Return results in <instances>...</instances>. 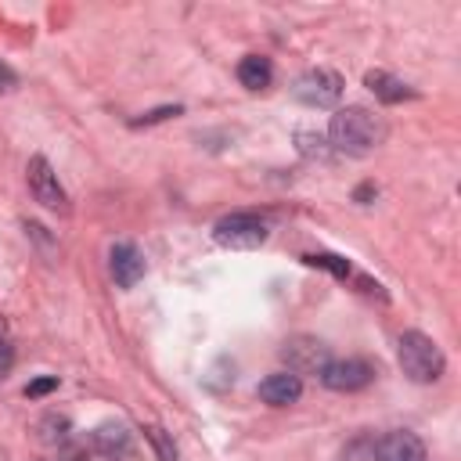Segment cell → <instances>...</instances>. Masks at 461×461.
Instances as JSON below:
<instances>
[{"label":"cell","mask_w":461,"mask_h":461,"mask_svg":"<svg viewBox=\"0 0 461 461\" xmlns=\"http://www.w3.org/2000/svg\"><path fill=\"white\" fill-rule=\"evenodd\" d=\"M50 389H58V378H54V375H47V378H36V382H29V385H25V396H32V400H36V396H47Z\"/></svg>","instance_id":"obj_17"},{"label":"cell","mask_w":461,"mask_h":461,"mask_svg":"<svg viewBox=\"0 0 461 461\" xmlns=\"http://www.w3.org/2000/svg\"><path fill=\"white\" fill-rule=\"evenodd\" d=\"M144 436H148V443L155 447L158 461H176V447H173V439H169V432H166L162 425H144Z\"/></svg>","instance_id":"obj_14"},{"label":"cell","mask_w":461,"mask_h":461,"mask_svg":"<svg viewBox=\"0 0 461 461\" xmlns=\"http://www.w3.org/2000/svg\"><path fill=\"white\" fill-rule=\"evenodd\" d=\"M94 447H97L104 457H126L130 447H133V439H130V432H126L122 421H104V425H97V432H94Z\"/></svg>","instance_id":"obj_12"},{"label":"cell","mask_w":461,"mask_h":461,"mask_svg":"<svg viewBox=\"0 0 461 461\" xmlns=\"http://www.w3.org/2000/svg\"><path fill=\"white\" fill-rule=\"evenodd\" d=\"M29 191L40 205L54 209V212H68V198H65V187L58 184V173L50 169V162L43 155H32L29 158Z\"/></svg>","instance_id":"obj_6"},{"label":"cell","mask_w":461,"mask_h":461,"mask_svg":"<svg viewBox=\"0 0 461 461\" xmlns=\"http://www.w3.org/2000/svg\"><path fill=\"white\" fill-rule=\"evenodd\" d=\"M108 270L115 277L119 288H133L140 277H144V256L133 241H115L112 252H108Z\"/></svg>","instance_id":"obj_8"},{"label":"cell","mask_w":461,"mask_h":461,"mask_svg":"<svg viewBox=\"0 0 461 461\" xmlns=\"http://www.w3.org/2000/svg\"><path fill=\"white\" fill-rule=\"evenodd\" d=\"M169 115H180V104H166V108H155V112H148V115H140V119H133V126H148V122H162V119H169Z\"/></svg>","instance_id":"obj_16"},{"label":"cell","mask_w":461,"mask_h":461,"mask_svg":"<svg viewBox=\"0 0 461 461\" xmlns=\"http://www.w3.org/2000/svg\"><path fill=\"white\" fill-rule=\"evenodd\" d=\"M375 461H425V443L407 429H393L375 443Z\"/></svg>","instance_id":"obj_9"},{"label":"cell","mask_w":461,"mask_h":461,"mask_svg":"<svg viewBox=\"0 0 461 461\" xmlns=\"http://www.w3.org/2000/svg\"><path fill=\"white\" fill-rule=\"evenodd\" d=\"M256 393H259L263 403L288 407V403H295V400L303 396V382H299V375H292V371H277V375H267Z\"/></svg>","instance_id":"obj_10"},{"label":"cell","mask_w":461,"mask_h":461,"mask_svg":"<svg viewBox=\"0 0 461 461\" xmlns=\"http://www.w3.org/2000/svg\"><path fill=\"white\" fill-rule=\"evenodd\" d=\"M310 267H324V270H331L335 277H349V263L342 259V256H331V252H313V256H303Z\"/></svg>","instance_id":"obj_15"},{"label":"cell","mask_w":461,"mask_h":461,"mask_svg":"<svg viewBox=\"0 0 461 461\" xmlns=\"http://www.w3.org/2000/svg\"><path fill=\"white\" fill-rule=\"evenodd\" d=\"M281 357H285V364H288L292 375H321L324 364L331 360V357H328V346H324L321 339H313V335H295V339H288L285 349H281Z\"/></svg>","instance_id":"obj_5"},{"label":"cell","mask_w":461,"mask_h":461,"mask_svg":"<svg viewBox=\"0 0 461 461\" xmlns=\"http://www.w3.org/2000/svg\"><path fill=\"white\" fill-rule=\"evenodd\" d=\"M267 234H270L267 220L256 212H230V216L216 220V227H212V238L223 249H259L267 241Z\"/></svg>","instance_id":"obj_3"},{"label":"cell","mask_w":461,"mask_h":461,"mask_svg":"<svg viewBox=\"0 0 461 461\" xmlns=\"http://www.w3.org/2000/svg\"><path fill=\"white\" fill-rule=\"evenodd\" d=\"M375 378V367L367 360H357V357H346V360H328L324 371H321V382L335 393H357L364 389L367 382Z\"/></svg>","instance_id":"obj_7"},{"label":"cell","mask_w":461,"mask_h":461,"mask_svg":"<svg viewBox=\"0 0 461 461\" xmlns=\"http://www.w3.org/2000/svg\"><path fill=\"white\" fill-rule=\"evenodd\" d=\"M11 360H14V349H11V342H7V339H0V375L11 367Z\"/></svg>","instance_id":"obj_18"},{"label":"cell","mask_w":461,"mask_h":461,"mask_svg":"<svg viewBox=\"0 0 461 461\" xmlns=\"http://www.w3.org/2000/svg\"><path fill=\"white\" fill-rule=\"evenodd\" d=\"M400 367H403V375L411 382L429 385V382H436L443 375L447 360H443L439 346L425 331H403L400 335Z\"/></svg>","instance_id":"obj_2"},{"label":"cell","mask_w":461,"mask_h":461,"mask_svg":"<svg viewBox=\"0 0 461 461\" xmlns=\"http://www.w3.org/2000/svg\"><path fill=\"white\" fill-rule=\"evenodd\" d=\"M364 83H367V90H371L378 101H385V104H396V101L418 97L403 79H396V76H389V72H382V68H371V72L364 76Z\"/></svg>","instance_id":"obj_11"},{"label":"cell","mask_w":461,"mask_h":461,"mask_svg":"<svg viewBox=\"0 0 461 461\" xmlns=\"http://www.w3.org/2000/svg\"><path fill=\"white\" fill-rule=\"evenodd\" d=\"M292 97L310 104V108H331L342 97V76L331 72V68H310L295 79Z\"/></svg>","instance_id":"obj_4"},{"label":"cell","mask_w":461,"mask_h":461,"mask_svg":"<svg viewBox=\"0 0 461 461\" xmlns=\"http://www.w3.org/2000/svg\"><path fill=\"white\" fill-rule=\"evenodd\" d=\"M270 79H274V65H270V58H263V54H249V58L238 61V83H241L245 90H267Z\"/></svg>","instance_id":"obj_13"},{"label":"cell","mask_w":461,"mask_h":461,"mask_svg":"<svg viewBox=\"0 0 461 461\" xmlns=\"http://www.w3.org/2000/svg\"><path fill=\"white\" fill-rule=\"evenodd\" d=\"M328 140L342 155H371L385 140V122L375 112L360 108V104L339 108L328 122Z\"/></svg>","instance_id":"obj_1"}]
</instances>
